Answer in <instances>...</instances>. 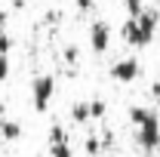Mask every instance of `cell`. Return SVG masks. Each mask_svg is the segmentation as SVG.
I'll list each match as a JSON object with an SVG mask.
<instances>
[{
	"instance_id": "cell-1",
	"label": "cell",
	"mask_w": 160,
	"mask_h": 157,
	"mask_svg": "<svg viewBox=\"0 0 160 157\" xmlns=\"http://www.w3.org/2000/svg\"><path fill=\"white\" fill-rule=\"evenodd\" d=\"M129 123L136 129V142L145 154H154L160 151V114L154 108H145V105H132L129 111Z\"/></svg>"
},
{
	"instance_id": "cell-2",
	"label": "cell",
	"mask_w": 160,
	"mask_h": 157,
	"mask_svg": "<svg viewBox=\"0 0 160 157\" xmlns=\"http://www.w3.org/2000/svg\"><path fill=\"white\" fill-rule=\"evenodd\" d=\"M157 25H160V13L145 6L139 16H132V19L123 22L120 37H123L126 46H132V49H145V46H151L154 37H157Z\"/></svg>"
},
{
	"instance_id": "cell-3",
	"label": "cell",
	"mask_w": 160,
	"mask_h": 157,
	"mask_svg": "<svg viewBox=\"0 0 160 157\" xmlns=\"http://www.w3.org/2000/svg\"><path fill=\"white\" fill-rule=\"evenodd\" d=\"M52 99H56V77L52 74H37L31 80V108L37 114H46L52 108Z\"/></svg>"
},
{
	"instance_id": "cell-4",
	"label": "cell",
	"mask_w": 160,
	"mask_h": 157,
	"mask_svg": "<svg viewBox=\"0 0 160 157\" xmlns=\"http://www.w3.org/2000/svg\"><path fill=\"white\" fill-rule=\"evenodd\" d=\"M111 40H114V31H111V25L105 19H96L89 25V49L102 56V53H108L111 49Z\"/></svg>"
},
{
	"instance_id": "cell-5",
	"label": "cell",
	"mask_w": 160,
	"mask_h": 157,
	"mask_svg": "<svg viewBox=\"0 0 160 157\" xmlns=\"http://www.w3.org/2000/svg\"><path fill=\"white\" fill-rule=\"evenodd\" d=\"M108 74H111V80H117V83H132L142 74V62L132 59V56H123V59H117L108 68Z\"/></svg>"
},
{
	"instance_id": "cell-6",
	"label": "cell",
	"mask_w": 160,
	"mask_h": 157,
	"mask_svg": "<svg viewBox=\"0 0 160 157\" xmlns=\"http://www.w3.org/2000/svg\"><path fill=\"white\" fill-rule=\"evenodd\" d=\"M49 157H77L71 142H68V133L62 126H52L49 129Z\"/></svg>"
},
{
	"instance_id": "cell-7",
	"label": "cell",
	"mask_w": 160,
	"mask_h": 157,
	"mask_svg": "<svg viewBox=\"0 0 160 157\" xmlns=\"http://www.w3.org/2000/svg\"><path fill=\"white\" fill-rule=\"evenodd\" d=\"M22 123L19 120H12V117H0V139L3 142H19L22 139Z\"/></svg>"
},
{
	"instance_id": "cell-8",
	"label": "cell",
	"mask_w": 160,
	"mask_h": 157,
	"mask_svg": "<svg viewBox=\"0 0 160 157\" xmlns=\"http://www.w3.org/2000/svg\"><path fill=\"white\" fill-rule=\"evenodd\" d=\"M89 102H74L71 105V123H77V126H83V123H89Z\"/></svg>"
},
{
	"instance_id": "cell-9",
	"label": "cell",
	"mask_w": 160,
	"mask_h": 157,
	"mask_svg": "<svg viewBox=\"0 0 160 157\" xmlns=\"http://www.w3.org/2000/svg\"><path fill=\"white\" fill-rule=\"evenodd\" d=\"M83 151L89 157H99L102 151H105V145H102V136H96V133H89V136L83 139Z\"/></svg>"
},
{
	"instance_id": "cell-10",
	"label": "cell",
	"mask_w": 160,
	"mask_h": 157,
	"mask_svg": "<svg viewBox=\"0 0 160 157\" xmlns=\"http://www.w3.org/2000/svg\"><path fill=\"white\" fill-rule=\"evenodd\" d=\"M105 114H108L105 99H89V117L92 120H105Z\"/></svg>"
},
{
	"instance_id": "cell-11",
	"label": "cell",
	"mask_w": 160,
	"mask_h": 157,
	"mask_svg": "<svg viewBox=\"0 0 160 157\" xmlns=\"http://www.w3.org/2000/svg\"><path fill=\"white\" fill-rule=\"evenodd\" d=\"M123 9H126V19H132V16H139L145 9V3L142 0H123Z\"/></svg>"
},
{
	"instance_id": "cell-12",
	"label": "cell",
	"mask_w": 160,
	"mask_h": 157,
	"mask_svg": "<svg viewBox=\"0 0 160 157\" xmlns=\"http://www.w3.org/2000/svg\"><path fill=\"white\" fill-rule=\"evenodd\" d=\"M9 68H12V62H9V56L6 53H0V83L9 77Z\"/></svg>"
},
{
	"instance_id": "cell-13",
	"label": "cell",
	"mask_w": 160,
	"mask_h": 157,
	"mask_svg": "<svg viewBox=\"0 0 160 157\" xmlns=\"http://www.w3.org/2000/svg\"><path fill=\"white\" fill-rule=\"evenodd\" d=\"M65 62H68V65H77V62H80V49L74 46V43L65 46Z\"/></svg>"
},
{
	"instance_id": "cell-14",
	"label": "cell",
	"mask_w": 160,
	"mask_h": 157,
	"mask_svg": "<svg viewBox=\"0 0 160 157\" xmlns=\"http://www.w3.org/2000/svg\"><path fill=\"white\" fill-rule=\"evenodd\" d=\"M74 6H77V13L86 16V13H92V9H96V0H74Z\"/></svg>"
},
{
	"instance_id": "cell-15",
	"label": "cell",
	"mask_w": 160,
	"mask_h": 157,
	"mask_svg": "<svg viewBox=\"0 0 160 157\" xmlns=\"http://www.w3.org/2000/svg\"><path fill=\"white\" fill-rule=\"evenodd\" d=\"M9 49H12V37L3 31V34H0V53H6V56H9Z\"/></svg>"
},
{
	"instance_id": "cell-16",
	"label": "cell",
	"mask_w": 160,
	"mask_h": 157,
	"mask_svg": "<svg viewBox=\"0 0 160 157\" xmlns=\"http://www.w3.org/2000/svg\"><path fill=\"white\" fill-rule=\"evenodd\" d=\"M151 99H154V102H160V80H154V83H151Z\"/></svg>"
},
{
	"instance_id": "cell-17",
	"label": "cell",
	"mask_w": 160,
	"mask_h": 157,
	"mask_svg": "<svg viewBox=\"0 0 160 157\" xmlns=\"http://www.w3.org/2000/svg\"><path fill=\"white\" fill-rule=\"evenodd\" d=\"M6 22H9V13H6V9H0V34L6 31Z\"/></svg>"
}]
</instances>
